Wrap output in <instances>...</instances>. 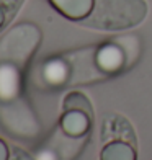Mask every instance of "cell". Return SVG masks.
Returning a JSON list of instances; mask_svg holds the SVG:
<instances>
[{
  "instance_id": "cell-1",
  "label": "cell",
  "mask_w": 152,
  "mask_h": 160,
  "mask_svg": "<svg viewBox=\"0 0 152 160\" xmlns=\"http://www.w3.org/2000/svg\"><path fill=\"white\" fill-rule=\"evenodd\" d=\"M147 15V3L144 0H95L93 10L84 20V25L97 30L118 31L128 30Z\"/></svg>"
},
{
  "instance_id": "cell-2",
  "label": "cell",
  "mask_w": 152,
  "mask_h": 160,
  "mask_svg": "<svg viewBox=\"0 0 152 160\" xmlns=\"http://www.w3.org/2000/svg\"><path fill=\"white\" fill-rule=\"evenodd\" d=\"M41 41V31L31 23L13 26L0 39V62H10L25 69Z\"/></svg>"
},
{
  "instance_id": "cell-3",
  "label": "cell",
  "mask_w": 152,
  "mask_h": 160,
  "mask_svg": "<svg viewBox=\"0 0 152 160\" xmlns=\"http://www.w3.org/2000/svg\"><path fill=\"white\" fill-rule=\"evenodd\" d=\"M0 124L12 136L30 139L39 132V122L23 98L0 103Z\"/></svg>"
},
{
  "instance_id": "cell-4",
  "label": "cell",
  "mask_w": 152,
  "mask_h": 160,
  "mask_svg": "<svg viewBox=\"0 0 152 160\" xmlns=\"http://www.w3.org/2000/svg\"><path fill=\"white\" fill-rule=\"evenodd\" d=\"M23 69L10 62H0V103H8L21 97Z\"/></svg>"
},
{
  "instance_id": "cell-5",
  "label": "cell",
  "mask_w": 152,
  "mask_h": 160,
  "mask_svg": "<svg viewBox=\"0 0 152 160\" xmlns=\"http://www.w3.org/2000/svg\"><path fill=\"white\" fill-rule=\"evenodd\" d=\"M95 62L101 74L114 75L124 67L126 54L118 41L105 42L95 51Z\"/></svg>"
},
{
  "instance_id": "cell-6",
  "label": "cell",
  "mask_w": 152,
  "mask_h": 160,
  "mask_svg": "<svg viewBox=\"0 0 152 160\" xmlns=\"http://www.w3.org/2000/svg\"><path fill=\"white\" fill-rule=\"evenodd\" d=\"M101 139L105 142L111 141H124L129 142L136 147V132L134 128L131 126L124 116L121 114H110L103 121V128H101Z\"/></svg>"
},
{
  "instance_id": "cell-7",
  "label": "cell",
  "mask_w": 152,
  "mask_h": 160,
  "mask_svg": "<svg viewBox=\"0 0 152 160\" xmlns=\"http://www.w3.org/2000/svg\"><path fill=\"white\" fill-rule=\"evenodd\" d=\"M41 77L44 80V83L51 88H61L70 82V62L67 59H62V57H51L43 64Z\"/></svg>"
},
{
  "instance_id": "cell-8",
  "label": "cell",
  "mask_w": 152,
  "mask_h": 160,
  "mask_svg": "<svg viewBox=\"0 0 152 160\" xmlns=\"http://www.w3.org/2000/svg\"><path fill=\"white\" fill-rule=\"evenodd\" d=\"M59 128L66 136L77 139V137H82L90 131L92 116H89L84 111H77V110L64 111V114L59 119Z\"/></svg>"
},
{
  "instance_id": "cell-9",
  "label": "cell",
  "mask_w": 152,
  "mask_h": 160,
  "mask_svg": "<svg viewBox=\"0 0 152 160\" xmlns=\"http://www.w3.org/2000/svg\"><path fill=\"white\" fill-rule=\"evenodd\" d=\"M51 5L69 20L84 21L92 13L95 0H49Z\"/></svg>"
},
{
  "instance_id": "cell-10",
  "label": "cell",
  "mask_w": 152,
  "mask_h": 160,
  "mask_svg": "<svg viewBox=\"0 0 152 160\" xmlns=\"http://www.w3.org/2000/svg\"><path fill=\"white\" fill-rule=\"evenodd\" d=\"M100 160H136V147L124 141L106 142L100 154Z\"/></svg>"
},
{
  "instance_id": "cell-11",
  "label": "cell",
  "mask_w": 152,
  "mask_h": 160,
  "mask_svg": "<svg viewBox=\"0 0 152 160\" xmlns=\"http://www.w3.org/2000/svg\"><path fill=\"white\" fill-rule=\"evenodd\" d=\"M64 111H70V110H77V111H84L89 116H93V108L92 103L89 101L82 92H70L66 95L64 98V103H62Z\"/></svg>"
},
{
  "instance_id": "cell-12",
  "label": "cell",
  "mask_w": 152,
  "mask_h": 160,
  "mask_svg": "<svg viewBox=\"0 0 152 160\" xmlns=\"http://www.w3.org/2000/svg\"><path fill=\"white\" fill-rule=\"evenodd\" d=\"M36 160H59V157H57V152H54L53 149L49 147H43L39 149L38 152H36Z\"/></svg>"
},
{
  "instance_id": "cell-13",
  "label": "cell",
  "mask_w": 152,
  "mask_h": 160,
  "mask_svg": "<svg viewBox=\"0 0 152 160\" xmlns=\"http://www.w3.org/2000/svg\"><path fill=\"white\" fill-rule=\"evenodd\" d=\"M10 160H36L34 157H31L28 152H25L20 147H12L10 149Z\"/></svg>"
},
{
  "instance_id": "cell-14",
  "label": "cell",
  "mask_w": 152,
  "mask_h": 160,
  "mask_svg": "<svg viewBox=\"0 0 152 160\" xmlns=\"http://www.w3.org/2000/svg\"><path fill=\"white\" fill-rule=\"evenodd\" d=\"M8 15H10V10L7 8V7L0 2V30L5 26V23H7V20H8Z\"/></svg>"
},
{
  "instance_id": "cell-15",
  "label": "cell",
  "mask_w": 152,
  "mask_h": 160,
  "mask_svg": "<svg viewBox=\"0 0 152 160\" xmlns=\"http://www.w3.org/2000/svg\"><path fill=\"white\" fill-rule=\"evenodd\" d=\"M0 160H10V149L3 139H0Z\"/></svg>"
}]
</instances>
